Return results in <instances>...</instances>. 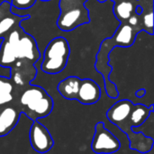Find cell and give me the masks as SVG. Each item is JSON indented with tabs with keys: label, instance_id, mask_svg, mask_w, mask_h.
Instances as JSON below:
<instances>
[{
	"label": "cell",
	"instance_id": "cell-1",
	"mask_svg": "<svg viewBox=\"0 0 154 154\" xmlns=\"http://www.w3.org/2000/svg\"><path fill=\"white\" fill-rule=\"evenodd\" d=\"M13 103L32 122L48 116L53 109V100L46 90L32 84L14 88Z\"/></svg>",
	"mask_w": 154,
	"mask_h": 154
},
{
	"label": "cell",
	"instance_id": "cell-2",
	"mask_svg": "<svg viewBox=\"0 0 154 154\" xmlns=\"http://www.w3.org/2000/svg\"><path fill=\"white\" fill-rule=\"evenodd\" d=\"M69 45L63 37L52 39L46 46L41 69L47 74H58L67 66L69 56Z\"/></svg>",
	"mask_w": 154,
	"mask_h": 154
},
{
	"label": "cell",
	"instance_id": "cell-3",
	"mask_svg": "<svg viewBox=\"0 0 154 154\" xmlns=\"http://www.w3.org/2000/svg\"><path fill=\"white\" fill-rule=\"evenodd\" d=\"M7 41L14 44L17 60H28L35 63L41 58L35 40L29 34L21 35L17 29H14L7 34Z\"/></svg>",
	"mask_w": 154,
	"mask_h": 154
},
{
	"label": "cell",
	"instance_id": "cell-4",
	"mask_svg": "<svg viewBox=\"0 0 154 154\" xmlns=\"http://www.w3.org/2000/svg\"><path fill=\"white\" fill-rule=\"evenodd\" d=\"M118 139L105 127L103 122H98L95 125L91 149L97 154H111L120 149Z\"/></svg>",
	"mask_w": 154,
	"mask_h": 154
},
{
	"label": "cell",
	"instance_id": "cell-5",
	"mask_svg": "<svg viewBox=\"0 0 154 154\" xmlns=\"http://www.w3.org/2000/svg\"><path fill=\"white\" fill-rule=\"evenodd\" d=\"M89 22L88 10L80 5L69 8L59 15L57 25L60 30L64 32H70L75 28Z\"/></svg>",
	"mask_w": 154,
	"mask_h": 154
},
{
	"label": "cell",
	"instance_id": "cell-6",
	"mask_svg": "<svg viewBox=\"0 0 154 154\" xmlns=\"http://www.w3.org/2000/svg\"><path fill=\"white\" fill-rule=\"evenodd\" d=\"M29 140L32 148L39 153H46L54 145L49 130L39 121H33L29 131Z\"/></svg>",
	"mask_w": 154,
	"mask_h": 154
},
{
	"label": "cell",
	"instance_id": "cell-7",
	"mask_svg": "<svg viewBox=\"0 0 154 154\" xmlns=\"http://www.w3.org/2000/svg\"><path fill=\"white\" fill-rule=\"evenodd\" d=\"M37 70L34 64L28 60H17L10 68V79L14 88H21L31 84L35 79Z\"/></svg>",
	"mask_w": 154,
	"mask_h": 154
},
{
	"label": "cell",
	"instance_id": "cell-8",
	"mask_svg": "<svg viewBox=\"0 0 154 154\" xmlns=\"http://www.w3.org/2000/svg\"><path fill=\"white\" fill-rule=\"evenodd\" d=\"M153 111V106H146L142 104H134L128 119L125 120L116 126L123 133H125L127 130L131 128H137L146 122V120L150 117Z\"/></svg>",
	"mask_w": 154,
	"mask_h": 154
},
{
	"label": "cell",
	"instance_id": "cell-9",
	"mask_svg": "<svg viewBox=\"0 0 154 154\" xmlns=\"http://www.w3.org/2000/svg\"><path fill=\"white\" fill-rule=\"evenodd\" d=\"M21 112L13 102L0 106V137L6 136L17 125Z\"/></svg>",
	"mask_w": 154,
	"mask_h": 154
},
{
	"label": "cell",
	"instance_id": "cell-10",
	"mask_svg": "<svg viewBox=\"0 0 154 154\" xmlns=\"http://www.w3.org/2000/svg\"><path fill=\"white\" fill-rule=\"evenodd\" d=\"M12 5L9 2L4 1L0 4V39L5 38L11 31L17 27L22 20L28 16H19L11 11Z\"/></svg>",
	"mask_w": 154,
	"mask_h": 154
},
{
	"label": "cell",
	"instance_id": "cell-11",
	"mask_svg": "<svg viewBox=\"0 0 154 154\" xmlns=\"http://www.w3.org/2000/svg\"><path fill=\"white\" fill-rule=\"evenodd\" d=\"M101 97L99 86L90 79H81L76 100L82 105H94Z\"/></svg>",
	"mask_w": 154,
	"mask_h": 154
},
{
	"label": "cell",
	"instance_id": "cell-12",
	"mask_svg": "<svg viewBox=\"0 0 154 154\" xmlns=\"http://www.w3.org/2000/svg\"><path fill=\"white\" fill-rule=\"evenodd\" d=\"M134 103L128 99H122L115 103L106 112V117L113 125H117L128 119L132 109L134 107Z\"/></svg>",
	"mask_w": 154,
	"mask_h": 154
},
{
	"label": "cell",
	"instance_id": "cell-13",
	"mask_svg": "<svg viewBox=\"0 0 154 154\" xmlns=\"http://www.w3.org/2000/svg\"><path fill=\"white\" fill-rule=\"evenodd\" d=\"M81 79L75 76L62 79L57 86V90L62 97L68 100H76Z\"/></svg>",
	"mask_w": 154,
	"mask_h": 154
},
{
	"label": "cell",
	"instance_id": "cell-14",
	"mask_svg": "<svg viewBox=\"0 0 154 154\" xmlns=\"http://www.w3.org/2000/svg\"><path fill=\"white\" fill-rule=\"evenodd\" d=\"M134 29L129 24H124L120 28H118L114 34V39H109V41L112 42V47H130L134 43L135 40Z\"/></svg>",
	"mask_w": 154,
	"mask_h": 154
},
{
	"label": "cell",
	"instance_id": "cell-15",
	"mask_svg": "<svg viewBox=\"0 0 154 154\" xmlns=\"http://www.w3.org/2000/svg\"><path fill=\"white\" fill-rule=\"evenodd\" d=\"M16 61L17 59L15 56L14 46L5 38L0 45V66L10 69Z\"/></svg>",
	"mask_w": 154,
	"mask_h": 154
},
{
	"label": "cell",
	"instance_id": "cell-16",
	"mask_svg": "<svg viewBox=\"0 0 154 154\" xmlns=\"http://www.w3.org/2000/svg\"><path fill=\"white\" fill-rule=\"evenodd\" d=\"M14 86L10 79L0 76V106L13 102Z\"/></svg>",
	"mask_w": 154,
	"mask_h": 154
},
{
	"label": "cell",
	"instance_id": "cell-17",
	"mask_svg": "<svg viewBox=\"0 0 154 154\" xmlns=\"http://www.w3.org/2000/svg\"><path fill=\"white\" fill-rule=\"evenodd\" d=\"M133 12V4L128 1H123L119 3L115 7V14L118 19L127 20L132 16Z\"/></svg>",
	"mask_w": 154,
	"mask_h": 154
},
{
	"label": "cell",
	"instance_id": "cell-18",
	"mask_svg": "<svg viewBox=\"0 0 154 154\" xmlns=\"http://www.w3.org/2000/svg\"><path fill=\"white\" fill-rule=\"evenodd\" d=\"M36 0H11V5L13 8L17 10H26L31 8Z\"/></svg>",
	"mask_w": 154,
	"mask_h": 154
},
{
	"label": "cell",
	"instance_id": "cell-19",
	"mask_svg": "<svg viewBox=\"0 0 154 154\" xmlns=\"http://www.w3.org/2000/svg\"><path fill=\"white\" fill-rule=\"evenodd\" d=\"M143 24L145 28L150 29V33L152 34V28H153V13L150 12L146 14L143 17Z\"/></svg>",
	"mask_w": 154,
	"mask_h": 154
},
{
	"label": "cell",
	"instance_id": "cell-20",
	"mask_svg": "<svg viewBox=\"0 0 154 154\" xmlns=\"http://www.w3.org/2000/svg\"><path fill=\"white\" fill-rule=\"evenodd\" d=\"M137 23H138V18L135 15L130 16V18H129V25L135 26V25H137Z\"/></svg>",
	"mask_w": 154,
	"mask_h": 154
},
{
	"label": "cell",
	"instance_id": "cell-21",
	"mask_svg": "<svg viewBox=\"0 0 154 154\" xmlns=\"http://www.w3.org/2000/svg\"><path fill=\"white\" fill-rule=\"evenodd\" d=\"M145 93H146L145 89H144V88H141V89H139V90H137V91L135 92V97H138V98H142V97H144Z\"/></svg>",
	"mask_w": 154,
	"mask_h": 154
},
{
	"label": "cell",
	"instance_id": "cell-22",
	"mask_svg": "<svg viewBox=\"0 0 154 154\" xmlns=\"http://www.w3.org/2000/svg\"><path fill=\"white\" fill-rule=\"evenodd\" d=\"M42 1H49V0H42Z\"/></svg>",
	"mask_w": 154,
	"mask_h": 154
}]
</instances>
